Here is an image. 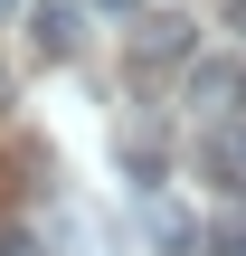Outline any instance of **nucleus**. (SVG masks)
Here are the masks:
<instances>
[{"mask_svg":"<svg viewBox=\"0 0 246 256\" xmlns=\"http://www.w3.org/2000/svg\"><path fill=\"white\" fill-rule=\"evenodd\" d=\"M142 238H152V256H199V218L180 200H142Z\"/></svg>","mask_w":246,"mask_h":256,"instance_id":"obj_1","label":"nucleus"},{"mask_svg":"<svg viewBox=\"0 0 246 256\" xmlns=\"http://www.w3.org/2000/svg\"><path fill=\"white\" fill-rule=\"evenodd\" d=\"M76 19H85V0H38L28 10V48L38 57H76Z\"/></svg>","mask_w":246,"mask_h":256,"instance_id":"obj_2","label":"nucleus"},{"mask_svg":"<svg viewBox=\"0 0 246 256\" xmlns=\"http://www.w3.org/2000/svg\"><path fill=\"white\" fill-rule=\"evenodd\" d=\"M237 86H246L237 57H199V66H190V104H209V114H218V95H237Z\"/></svg>","mask_w":246,"mask_h":256,"instance_id":"obj_3","label":"nucleus"},{"mask_svg":"<svg viewBox=\"0 0 246 256\" xmlns=\"http://www.w3.org/2000/svg\"><path fill=\"white\" fill-rule=\"evenodd\" d=\"M133 48H142V57H190V19H152Z\"/></svg>","mask_w":246,"mask_h":256,"instance_id":"obj_4","label":"nucleus"},{"mask_svg":"<svg viewBox=\"0 0 246 256\" xmlns=\"http://www.w3.org/2000/svg\"><path fill=\"white\" fill-rule=\"evenodd\" d=\"M0 256H47V247H38L28 228H0Z\"/></svg>","mask_w":246,"mask_h":256,"instance_id":"obj_5","label":"nucleus"},{"mask_svg":"<svg viewBox=\"0 0 246 256\" xmlns=\"http://www.w3.org/2000/svg\"><path fill=\"white\" fill-rule=\"evenodd\" d=\"M95 10H114V19H123V10H142V0H95Z\"/></svg>","mask_w":246,"mask_h":256,"instance_id":"obj_6","label":"nucleus"},{"mask_svg":"<svg viewBox=\"0 0 246 256\" xmlns=\"http://www.w3.org/2000/svg\"><path fill=\"white\" fill-rule=\"evenodd\" d=\"M0 114H9V66H0Z\"/></svg>","mask_w":246,"mask_h":256,"instance_id":"obj_7","label":"nucleus"},{"mask_svg":"<svg viewBox=\"0 0 246 256\" xmlns=\"http://www.w3.org/2000/svg\"><path fill=\"white\" fill-rule=\"evenodd\" d=\"M0 10H9V0H0Z\"/></svg>","mask_w":246,"mask_h":256,"instance_id":"obj_8","label":"nucleus"}]
</instances>
